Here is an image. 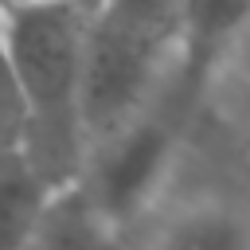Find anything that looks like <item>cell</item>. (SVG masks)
I'll return each instance as SVG.
<instances>
[{"instance_id": "cell-10", "label": "cell", "mask_w": 250, "mask_h": 250, "mask_svg": "<svg viewBox=\"0 0 250 250\" xmlns=\"http://www.w3.org/2000/svg\"><path fill=\"white\" fill-rule=\"evenodd\" d=\"M0 4H51V0H0Z\"/></svg>"}, {"instance_id": "cell-9", "label": "cell", "mask_w": 250, "mask_h": 250, "mask_svg": "<svg viewBox=\"0 0 250 250\" xmlns=\"http://www.w3.org/2000/svg\"><path fill=\"white\" fill-rule=\"evenodd\" d=\"M105 8H113L117 16H129L145 27H156V31H168L180 39V27H184V0H102Z\"/></svg>"}, {"instance_id": "cell-4", "label": "cell", "mask_w": 250, "mask_h": 250, "mask_svg": "<svg viewBox=\"0 0 250 250\" xmlns=\"http://www.w3.org/2000/svg\"><path fill=\"white\" fill-rule=\"evenodd\" d=\"M250 23V0H184V27H180V90L176 98L191 105L203 90L211 66L223 59L230 39Z\"/></svg>"}, {"instance_id": "cell-7", "label": "cell", "mask_w": 250, "mask_h": 250, "mask_svg": "<svg viewBox=\"0 0 250 250\" xmlns=\"http://www.w3.org/2000/svg\"><path fill=\"white\" fill-rule=\"evenodd\" d=\"M156 250H250V219L223 199H199L160 227Z\"/></svg>"}, {"instance_id": "cell-8", "label": "cell", "mask_w": 250, "mask_h": 250, "mask_svg": "<svg viewBox=\"0 0 250 250\" xmlns=\"http://www.w3.org/2000/svg\"><path fill=\"white\" fill-rule=\"evenodd\" d=\"M23 133H27V109H23V90H20V74L0 27V148H23Z\"/></svg>"}, {"instance_id": "cell-3", "label": "cell", "mask_w": 250, "mask_h": 250, "mask_svg": "<svg viewBox=\"0 0 250 250\" xmlns=\"http://www.w3.org/2000/svg\"><path fill=\"white\" fill-rule=\"evenodd\" d=\"M180 121H184V109L148 105L137 121L117 129L98 148H90L82 168V188L113 227H125L160 195L176 164Z\"/></svg>"}, {"instance_id": "cell-2", "label": "cell", "mask_w": 250, "mask_h": 250, "mask_svg": "<svg viewBox=\"0 0 250 250\" xmlns=\"http://www.w3.org/2000/svg\"><path fill=\"white\" fill-rule=\"evenodd\" d=\"M180 47L176 35L145 27L129 16H117L98 0L90 35H86V62H82V129H86V156L117 129L137 121L156 90L168 78L172 51Z\"/></svg>"}, {"instance_id": "cell-11", "label": "cell", "mask_w": 250, "mask_h": 250, "mask_svg": "<svg viewBox=\"0 0 250 250\" xmlns=\"http://www.w3.org/2000/svg\"><path fill=\"white\" fill-rule=\"evenodd\" d=\"M246 117H250V74H246Z\"/></svg>"}, {"instance_id": "cell-5", "label": "cell", "mask_w": 250, "mask_h": 250, "mask_svg": "<svg viewBox=\"0 0 250 250\" xmlns=\"http://www.w3.org/2000/svg\"><path fill=\"white\" fill-rule=\"evenodd\" d=\"M121 227H113L90 191L78 184L59 188L43 211V223L27 250H121Z\"/></svg>"}, {"instance_id": "cell-1", "label": "cell", "mask_w": 250, "mask_h": 250, "mask_svg": "<svg viewBox=\"0 0 250 250\" xmlns=\"http://www.w3.org/2000/svg\"><path fill=\"white\" fill-rule=\"evenodd\" d=\"M98 0L0 4V27L20 74L27 133L23 152L39 176L59 191L82 180V62Z\"/></svg>"}, {"instance_id": "cell-6", "label": "cell", "mask_w": 250, "mask_h": 250, "mask_svg": "<svg viewBox=\"0 0 250 250\" xmlns=\"http://www.w3.org/2000/svg\"><path fill=\"white\" fill-rule=\"evenodd\" d=\"M55 188L23 148H0V250H27Z\"/></svg>"}]
</instances>
